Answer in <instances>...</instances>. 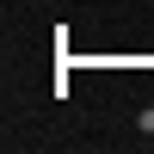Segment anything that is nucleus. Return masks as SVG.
I'll return each mask as SVG.
<instances>
[{
	"label": "nucleus",
	"instance_id": "1",
	"mask_svg": "<svg viewBox=\"0 0 154 154\" xmlns=\"http://www.w3.org/2000/svg\"><path fill=\"white\" fill-rule=\"evenodd\" d=\"M136 123H142V130H154V105H142V111H136Z\"/></svg>",
	"mask_w": 154,
	"mask_h": 154
}]
</instances>
